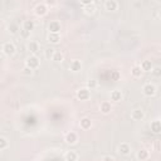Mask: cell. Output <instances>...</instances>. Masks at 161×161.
I'll list each match as a JSON object with an SVG mask.
<instances>
[{"instance_id": "1", "label": "cell", "mask_w": 161, "mask_h": 161, "mask_svg": "<svg viewBox=\"0 0 161 161\" xmlns=\"http://www.w3.org/2000/svg\"><path fill=\"white\" fill-rule=\"evenodd\" d=\"M1 50H3V53H4L5 55H8V57H13V55L15 54V52H16V47H15L14 43H11V42H6V43L3 44Z\"/></svg>"}, {"instance_id": "2", "label": "cell", "mask_w": 161, "mask_h": 161, "mask_svg": "<svg viewBox=\"0 0 161 161\" xmlns=\"http://www.w3.org/2000/svg\"><path fill=\"white\" fill-rule=\"evenodd\" d=\"M39 65H40V60H39V58H38L36 55H30V57H28L26 60H25V67L30 68L31 70L36 69Z\"/></svg>"}, {"instance_id": "3", "label": "cell", "mask_w": 161, "mask_h": 161, "mask_svg": "<svg viewBox=\"0 0 161 161\" xmlns=\"http://www.w3.org/2000/svg\"><path fill=\"white\" fill-rule=\"evenodd\" d=\"M117 151H118L119 155H122V156H127V155L131 153L132 147H131V145L127 143V142H121V143L118 145V147H117Z\"/></svg>"}, {"instance_id": "4", "label": "cell", "mask_w": 161, "mask_h": 161, "mask_svg": "<svg viewBox=\"0 0 161 161\" xmlns=\"http://www.w3.org/2000/svg\"><path fill=\"white\" fill-rule=\"evenodd\" d=\"M77 98H78L79 101H88V99L91 98V91H89L88 88H86V87L79 88V89L77 91Z\"/></svg>"}, {"instance_id": "5", "label": "cell", "mask_w": 161, "mask_h": 161, "mask_svg": "<svg viewBox=\"0 0 161 161\" xmlns=\"http://www.w3.org/2000/svg\"><path fill=\"white\" fill-rule=\"evenodd\" d=\"M34 13H35L36 16H40V18H42V16H44V15L48 14V8H47V5H45L44 3H39V4L35 5Z\"/></svg>"}, {"instance_id": "6", "label": "cell", "mask_w": 161, "mask_h": 161, "mask_svg": "<svg viewBox=\"0 0 161 161\" xmlns=\"http://www.w3.org/2000/svg\"><path fill=\"white\" fill-rule=\"evenodd\" d=\"M142 93L146 96V97H153L156 94V87L151 83H146L143 87H142Z\"/></svg>"}, {"instance_id": "7", "label": "cell", "mask_w": 161, "mask_h": 161, "mask_svg": "<svg viewBox=\"0 0 161 161\" xmlns=\"http://www.w3.org/2000/svg\"><path fill=\"white\" fill-rule=\"evenodd\" d=\"M64 141H65L68 145H74V143H77V141H78V135H77L74 131H69L68 133H65Z\"/></svg>"}, {"instance_id": "8", "label": "cell", "mask_w": 161, "mask_h": 161, "mask_svg": "<svg viewBox=\"0 0 161 161\" xmlns=\"http://www.w3.org/2000/svg\"><path fill=\"white\" fill-rule=\"evenodd\" d=\"M28 50L31 53V55H36V53L40 50V47H39V43L35 42V40H30L28 43Z\"/></svg>"}, {"instance_id": "9", "label": "cell", "mask_w": 161, "mask_h": 161, "mask_svg": "<svg viewBox=\"0 0 161 161\" xmlns=\"http://www.w3.org/2000/svg\"><path fill=\"white\" fill-rule=\"evenodd\" d=\"M143 117H145V111L142 108H136L131 113V118L133 121H141V119H143Z\"/></svg>"}, {"instance_id": "10", "label": "cell", "mask_w": 161, "mask_h": 161, "mask_svg": "<svg viewBox=\"0 0 161 161\" xmlns=\"http://www.w3.org/2000/svg\"><path fill=\"white\" fill-rule=\"evenodd\" d=\"M60 29H62V25H60V23H59L58 20H53V21H50L49 25H48L49 33H59Z\"/></svg>"}, {"instance_id": "11", "label": "cell", "mask_w": 161, "mask_h": 161, "mask_svg": "<svg viewBox=\"0 0 161 161\" xmlns=\"http://www.w3.org/2000/svg\"><path fill=\"white\" fill-rule=\"evenodd\" d=\"M104 9L108 11H116L118 9V3L116 0H106L104 1Z\"/></svg>"}, {"instance_id": "12", "label": "cell", "mask_w": 161, "mask_h": 161, "mask_svg": "<svg viewBox=\"0 0 161 161\" xmlns=\"http://www.w3.org/2000/svg\"><path fill=\"white\" fill-rule=\"evenodd\" d=\"M137 160L138 161H146L148 157H150V151L147 148H141L137 151V155H136Z\"/></svg>"}, {"instance_id": "13", "label": "cell", "mask_w": 161, "mask_h": 161, "mask_svg": "<svg viewBox=\"0 0 161 161\" xmlns=\"http://www.w3.org/2000/svg\"><path fill=\"white\" fill-rule=\"evenodd\" d=\"M79 127H80L82 130H89V128L92 127V119L88 118V117L80 118V121H79Z\"/></svg>"}, {"instance_id": "14", "label": "cell", "mask_w": 161, "mask_h": 161, "mask_svg": "<svg viewBox=\"0 0 161 161\" xmlns=\"http://www.w3.org/2000/svg\"><path fill=\"white\" fill-rule=\"evenodd\" d=\"M140 68H141V70H142V72H151V70H152V68H153V65H152L151 60L145 59V60H142V62H141Z\"/></svg>"}, {"instance_id": "15", "label": "cell", "mask_w": 161, "mask_h": 161, "mask_svg": "<svg viewBox=\"0 0 161 161\" xmlns=\"http://www.w3.org/2000/svg\"><path fill=\"white\" fill-rule=\"evenodd\" d=\"M69 69L72 72H79L82 69V62L78 60V59H73L70 62V64H69Z\"/></svg>"}, {"instance_id": "16", "label": "cell", "mask_w": 161, "mask_h": 161, "mask_svg": "<svg viewBox=\"0 0 161 161\" xmlns=\"http://www.w3.org/2000/svg\"><path fill=\"white\" fill-rule=\"evenodd\" d=\"M48 42L52 44H58L60 42V34L59 33H49L48 34Z\"/></svg>"}, {"instance_id": "17", "label": "cell", "mask_w": 161, "mask_h": 161, "mask_svg": "<svg viewBox=\"0 0 161 161\" xmlns=\"http://www.w3.org/2000/svg\"><path fill=\"white\" fill-rule=\"evenodd\" d=\"M122 98H123V94H122L121 91L114 89V91L111 92V101H113V102H119V101H122Z\"/></svg>"}, {"instance_id": "18", "label": "cell", "mask_w": 161, "mask_h": 161, "mask_svg": "<svg viewBox=\"0 0 161 161\" xmlns=\"http://www.w3.org/2000/svg\"><path fill=\"white\" fill-rule=\"evenodd\" d=\"M111 109H112V106H111V103L107 102V101L102 102L101 106H99V111H101L103 114H108V113L111 112Z\"/></svg>"}, {"instance_id": "19", "label": "cell", "mask_w": 161, "mask_h": 161, "mask_svg": "<svg viewBox=\"0 0 161 161\" xmlns=\"http://www.w3.org/2000/svg\"><path fill=\"white\" fill-rule=\"evenodd\" d=\"M150 127H151V131L153 133H160L161 132V122H160V119H153L151 122Z\"/></svg>"}, {"instance_id": "20", "label": "cell", "mask_w": 161, "mask_h": 161, "mask_svg": "<svg viewBox=\"0 0 161 161\" xmlns=\"http://www.w3.org/2000/svg\"><path fill=\"white\" fill-rule=\"evenodd\" d=\"M65 161H77L78 160V153L75 151H67L64 155Z\"/></svg>"}, {"instance_id": "21", "label": "cell", "mask_w": 161, "mask_h": 161, "mask_svg": "<svg viewBox=\"0 0 161 161\" xmlns=\"http://www.w3.org/2000/svg\"><path fill=\"white\" fill-rule=\"evenodd\" d=\"M34 28H35V23L33 20H24L23 21V29L24 30H28L31 33V30H34Z\"/></svg>"}, {"instance_id": "22", "label": "cell", "mask_w": 161, "mask_h": 161, "mask_svg": "<svg viewBox=\"0 0 161 161\" xmlns=\"http://www.w3.org/2000/svg\"><path fill=\"white\" fill-rule=\"evenodd\" d=\"M63 59H64V54H63L62 52H59V50H55L54 54H53L52 60H54V62H57V63H60V62H63Z\"/></svg>"}, {"instance_id": "23", "label": "cell", "mask_w": 161, "mask_h": 161, "mask_svg": "<svg viewBox=\"0 0 161 161\" xmlns=\"http://www.w3.org/2000/svg\"><path fill=\"white\" fill-rule=\"evenodd\" d=\"M131 74H132L135 78H138V77H141V74H142V70H141L140 65H133V67L131 68Z\"/></svg>"}, {"instance_id": "24", "label": "cell", "mask_w": 161, "mask_h": 161, "mask_svg": "<svg viewBox=\"0 0 161 161\" xmlns=\"http://www.w3.org/2000/svg\"><path fill=\"white\" fill-rule=\"evenodd\" d=\"M84 11H86V14H88V15L93 14V13L96 11V4H94V1H93V3H91L89 5L84 6Z\"/></svg>"}, {"instance_id": "25", "label": "cell", "mask_w": 161, "mask_h": 161, "mask_svg": "<svg viewBox=\"0 0 161 161\" xmlns=\"http://www.w3.org/2000/svg\"><path fill=\"white\" fill-rule=\"evenodd\" d=\"M96 87H97V80H96V79H89V80H87L86 88H88V89L91 91V89H93V88H96Z\"/></svg>"}, {"instance_id": "26", "label": "cell", "mask_w": 161, "mask_h": 161, "mask_svg": "<svg viewBox=\"0 0 161 161\" xmlns=\"http://www.w3.org/2000/svg\"><path fill=\"white\" fill-rule=\"evenodd\" d=\"M8 145H9L8 140H6L5 137L0 136V151H1V150H5V148L8 147Z\"/></svg>"}, {"instance_id": "27", "label": "cell", "mask_w": 161, "mask_h": 161, "mask_svg": "<svg viewBox=\"0 0 161 161\" xmlns=\"http://www.w3.org/2000/svg\"><path fill=\"white\" fill-rule=\"evenodd\" d=\"M54 49H52V48H49V49H47L45 52H44V57L47 58V59H52L53 58V54H54Z\"/></svg>"}, {"instance_id": "28", "label": "cell", "mask_w": 161, "mask_h": 161, "mask_svg": "<svg viewBox=\"0 0 161 161\" xmlns=\"http://www.w3.org/2000/svg\"><path fill=\"white\" fill-rule=\"evenodd\" d=\"M119 78H121V74H119L118 70H112L111 72V79L112 80H118Z\"/></svg>"}, {"instance_id": "29", "label": "cell", "mask_w": 161, "mask_h": 161, "mask_svg": "<svg viewBox=\"0 0 161 161\" xmlns=\"http://www.w3.org/2000/svg\"><path fill=\"white\" fill-rule=\"evenodd\" d=\"M20 36H21L23 39H28V38H30V31L21 29V30H20Z\"/></svg>"}, {"instance_id": "30", "label": "cell", "mask_w": 161, "mask_h": 161, "mask_svg": "<svg viewBox=\"0 0 161 161\" xmlns=\"http://www.w3.org/2000/svg\"><path fill=\"white\" fill-rule=\"evenodd\" d=\"M21 73H23L24 75H31L33 70H31L30 68H28V67H24V68H23V70H21Z\"/></svg>"}, {"instance_id": "31", "label": "cell", "mask_w": 161, "mask_h": 161, "mask_svg": "<svg viewBox=\"0 0 161 161\" xmlns=\"http://www.w3.org/2000/svg\"><path fill=\"white\" fill-rule=\"evenodd\" d=\"M101 161H116L114 160V157L113 156H111V155H106V156H103L102 157V160Z\"/></svg>"}, {"instance_id": "32", "label": "cell", "mask_w": 161, "mask_h": 161, "mask_svg": "<svg viewBox=\"0 0 161 161\" xmlns=\"http://www.w3.org/2000/svg\"><path fill=\"white\" fill-rule=\"evenodd\" d=\"M44 4L47 5V8H49V6H54V5H57V1H55V0H47Z\"/></svg>"}, {"instance_id": "33", "label": "cell", "mask_w": 161, "mask_h": 161, "mask_svg": "<svg viewBox=\"0 0 161 161\" xmlns=\"http://www.w3.org/2000/svg\"><path fill=\"white\" fill-rule=\"evenodd\" d=\"M9 30H10L13 34H15V33L18 31V26H16L15 24H11V26H9Z\"/></svg>"}, {"instance_id": "34", "label": "cell", "mask_w": 161, "mask_h": 161, "mask_svg": "<svg viewBox=\"0 0 161 161\" xmlns=\"http://www.w3.org/2000/svg\"><path fill=\"white\" fill-rule=\"evenodd\" d=\"M152 72H153V74H155V75H157V77L161 74V69H160L158 67H156V68H152Z\"/></svg>"}, {"instance_id": "35", "label": "cell", "mask_w": 161, "mask_h": 161, "mask_svg": "<svg viewBox=\"0 0 161 161\" xmlns=\"http://www.w3.org/2000/svg\"><path fill=\"white\" fill-rule=\"evenodd\" d=\"M91 3H93V1H92V0H88V1H80V5H82V6L84 8V6H87V5H89Z\"/></svg>"}]
</instances>
